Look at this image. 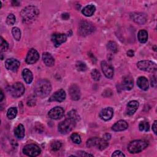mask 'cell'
Wrapping results in <instances>:
<instances>
[{"instance_id": "cell-24", "label": "cell", "mask_w": 157, "mask_h": 157, "mask_svg": "<svg viewBox=\"0 0 157 157\" xmlns=\"http://www.w3.org/2000/svg\"><path fill=\"white\" fill-rule=\"evenodd\" d=\"M22 76L25 82L28 84H30L33 80V75L32 72L28 69H23L22 72Z\"/></svg>"}, {"instance_id": "cell-13", "label": "cell", "mask_w": 157, "mask_h": 157, "mask_svg": "<svg viewBox=\"0 0 157 157\" xmlns=\"http://www.w3.org/2000/svg\"><path fill=\"white\" fill-rule=\"evenodd\" d=\"M101 66L104 75L108 78H112L113 76V69L112 66H110L105 61H102L101 62Z\"/></svg>"}, {"instance_id": "cell-45", "label": "cell", "mask_w": 157, "mask_h": 157, "mask_svg": "<svg viewBox=\"0 0 157 157\" xmlns=\"http://www.w3.org/2000/svg\"><path fill=\"white\" fill-rule=\"evenodd\" d=\"M110 137H111V136L109 134H105L104 136H103V137H102V139H104V140H109L110 139Z\"/></svg>"}, {"instance_id": "cell-28", "label": "cell", "mask_w": 157, "mask_h": 157, "mask_svg": "<svg viewBox=\"0 0 157 157\" xmlns=\"http://www.w3.org/2000/svg\"><path fill=\"white\" fill-rule=\"evenodd\" d=\"M17 114V109L16 107H10L8 109L7 112V117L8 118L12 120L15 118Z\"/></svg>"}, {"instance_id": "cell-17", "label": "cell", "mask_w": 157, "mask_h": 157, "mask_svg": "<svg viewBox=\"0 0 157 157\" xmlns=\"http://www.w3.org/2000/svg\"><path fill=\"white\" fill-rule=\"evenodd\" d=\"M66 97V94L64 90L60 89L56 92L54 93V94H52V96L50 97L49 101H57V102H62L63 101Z\"/></svg>"}, {"instance_id": "cell-6", "label": "cell", "mask_w": 157, "mask_h": 157, "mask_svg": "<svg viewBox=\"0 0 157 157\" xmlns=\"http://www.w3.org/2000/svg\"><path fill=\"white\" fill-rule=\"evenodd\" d=\"M137 66L141 71L150 72H155L157 69L156 64L149 60L140 61L137 63Z\"/></svg>"}, {"instance_id": "cell-8", "label": "cell", "mask_w": 157, "mask_h": 157, "mask_svg": "<svg viewBox=\"0 0 157 157\" xmlns=\"http://www.w3.org/2000/svg\"><path fill=\"white\" fill-rule=\"evenodd\" d=\"M40 148L34 144H30L25 145L23 148V152L27 156L34 157L39 155L40 153Z\"/></svg>"}, {"instance_id": "cell-48", "label": "cell", "mask_w": 157, "mask_h": 157, "mask_svg": "<svg viewBox=\"0 0 157 157\" xmlns=\"http://www.w3.org/2000/svg\"><path fill=\"white\" fill-rule=\"evenodd\" d=\"M12 4L13 6H19L20 2L18 1H12Z\"/></svg>"}, {"instance_id": "cell-5", "label": "cell", "mask_w": 157, "mask_h": 157, "mask_svg": "<svg viewBox=\"0 0 157 157\" xmlns=\"http://www.w3.org/2000/svg\"><path fill=\"white\" fill-rule=\"evenodd\" d=\"M76 121L70 118H67L58 124V130L61 134H67L75 126Z\"/></svg>"}, {"instance_id": "cell-14", "label": "cell", "mask_w": 157, "mask_h": 157, "mask_svg": "<svg viewBox=\"0 0 157 157\" xmlns=\"http://www.w3.org/2000/svg\"><path fill=\"white\" fill-rule=\"evenodd\" d=\"M52 41L55 47H58L63 43L65 42L67 40V36L62 33H55L52 36Z\"/></svg>"}, {"instance_id": "cell-4", "label": "cell", "mask_w": 157, "mask_h": 157, "mask_svg": "<svg viewBox=\"0 0 157 157\" xmlns=\"http://www.w3.org/2000/svg\"><path fill=\"white\" fill-rule=\"evenodd\" d=\"M109 145V143L104 139H100L98 137H92L88 139L86 142V146L88 147H96L100 150H104Z\"/></svg>"}, {"instance_id": "cell-33", "label": "cell", "mask_w": 157, "mask_h": 157, "mask_svg": "<svg viewBox=\"0 0 157 157\" xmlns=\"http://www.w3.org/2000/svg\"><path fill=\"white\" fill-rule=\"evenodd\" d=\"M75 66H76V68L79 71H85L86 70V64L85 63L81 61H77V63L75 64Z\"/></svg>"}, {"instance_id": "cell-1", "label": "cell", "mask_w": 157, "mask_h": 157, "mask_svg": "<svg viewBox=\"0 0 157 157\" xmlns=\"http://www.w3.org/2000/svg\"><path fill=\"white\" fill-rule=\"evenodd\" d=\"M52 91L50 82L47 79H42L38 81L34 88L35 94L41 98L47 97Z\"/></svg>"}, {"instance_id": "cell-39", "label": "cell", "mask_w": 157, "mask_h": 157, "mask_svg": "<svg viewBox=\"0 0 157 157\" xmlns=\"http://www.w3.org/2000/svg\"><path fill=\"white\" fill-rule=\"evenodd\" d=\"M112 156H114V157H117V156H125V155H124V154L123 153V152H121V151H120V150H116V151H115L113 153H112Z\"/></svg>"}, {"instance_id": "cell-11", "label": "cell", "mask_w": 157, "mask_h": 157, "mask_svg": "<svg viewBox=\"0 0 157 157\" xmlns=\"http://www.w3.org/2000/svg\"><path fill=\"white\" fill-rule=\"evenodd\" d=\"M64 112V109L61 107L57 106L53 107L48 112V116L52 119L58 120L63 116Z\"/></svg>"}, {"instance_id": "cell-32", "label": "cell", "mask_w": 157, "mask_h": 157, "mask_svg": "<svg viewBox=\"0 0 157 157\" xmlns=\"http://www.w3.org/2000/svg\"><path fill=\"white\" fill-rule=\"evenodd\" d=\"M139 129L140 131L147 132L149 130V124L147 121H141L139 125Z\"/></svg>"}, {"instance_id": "cell-9", "label": "cell", "mask_w": 157, "mask_h": 157, "mask_svg": "<svg viewBox=\"0 0 157 157\" xmlns=\"http://www.w3.org/2000/svg\"><path fill=\"white\" fill-rule=\"evenodd\" d=\"M94 31L93 26L87 21H81L78 25V33L82 36L90 34Z\"/></svg>"}, {"instance_id": "cell-34", "label": "cell", "mask_w": 157, "mask_h": 157, "mask_svg": "<svg viewBox=\"0 0 157 157\" xmlns=\"http://www.w3.org/2000/svg\"><path fill=\"white\" fill-rule=\"evenodd\" d=\"M50 147L53 151H58L61 147V143L58 140L54 141L51 144Z\"/></svg>"}, {"instance_id": "cell-7", "label": "cell", "mask_w": 157, "mask_h": 157, "mask_svg": "<svg viewBox=\"0 0 157 157\" xmlns=\"http://www.w3.org/2000/svg\"><path fill=\"white\" fill-rule=\"evenodd\" d=\"M25 86L20 82H17L10 86L8 88V91L13 98H19L25 93Z\"/></svg>"}, {"instance_id": "cell-29", "label": "cell", "mask_w": 157, "mask_h": 157, "mask_svg": "<svg viewBox=\"0 0 157 157\" xmlns=\"http://www.w3.org/2000/svg\"><path fill=\"white\" fill-rule=\"evenodd\" d=\"M12 34L16 40H20L21 38V31L17 27H13L12 29Z\"/></svg>"}, {"instance_id": "cell-36", "label": "cell", "mask_w": 157, "mask_h": 157, "mask_svg": "<svg viewBox=\"0 0 157 157\" xmlns=\"http://www.w3.org/2000/svg\"><path fill=\"white\" fill-rule=\"evenodd\" d=\"M91 75L93 79L95 81H98L101 78V74H100L99 71H98L96 69L91 71Z\"/></svg>"}, {"instance_id": "cell-37", "label": "cell", "mask_w": 157, "mask_h": 157, "mask_svg": "<svg viewBox=\"0 0 157 157\" xmlns=\"http://www.w3.org/2000/svg\"><path fill=\"white\" fill-rule=\"evenodd\" d=\"M15 15L12 13L9 14L7 17V20H6L7 24L9 25H13L15 23Z\"/></svg>"}, {"instance_id": "cell-19", "label": "cell", "mask_w": 157, "mask_h": 157, "mask_svg": "<svg viewBox=\"0 0 157 157\" xmlns=\"http://www.w3.org/2000/svg\"><path fill=\"white\" fill-rule=\"evenodd\" d=\"M139 106V104L137 101H131L127 104V115L131 116L137 110Z\"/></svg>"}, {"instance_id": "cell-25", "label": "cell", "mask_w": 157, "mask_h": 157, "mask_svg": "<svg viewBox=\"0 0 157 157\" xmlns=\"http://www.w3.org/2000/svg\"><path fill=\"white\" fill-rule=\"evenodd\" d=\"M96 7L93 4H89L85 6L82 10V13L86 17H90L94 13Z\"/></svg>"}, {"instance_id": "cell-41", "label": "cell", "mask_w": 157, "mask_h": 157, "mask_svg": "<svg viewBox=\"0 0 157 157\" xmlns=\"http://www.w3.org/2000/svg\"><path fill=\"white\" fill-rule=\"evenodd\" d=\"M151 84L153 87H156V80L155 75H153L151 78Z\"/></svg>"}, {"instance_id": "cell-15", "label": "cell", "mask_w": 157, "mask_h": 157, "mask_svg": "<svg viewBox=\"0 0 157 157\" xmlns=\"http://www.w3.org/2000/svg\"><path fill=\"white\" fill-rule=\"evenodd\" d=\"M69 93L72 100L77 101L80 98V90L76 84H72L69 86Z\"/></svg>"}, {"instance_id": "cell-3", "label": "cell", "mask_w": 157, "mask_h": 157, "mask_svg": "<svg viewBox=\"0 0 157 157\" xmlns=\"http://www.w3.org/2000/svg\"><path fill=\"white\" fill-rule=\"evenodd\" d=\"M148 142L144 140H136L131 142L128 145V150L131 153H137L147 147Z\"/></svg>"}, {"instance_id": "cell-30", "label": "cell", "mask_w": 157, "mask_h": 157, "mask_svg": "<svg viewBox=\"0 0 157 157\" xmlns=\"http://www.w3.org/2000/svg\"><path fill=\"white\" fill-rule=\"evenodd\" d=\"M107 50L110 51L112 53H116L118 50L117 45L116 43L113 41H109L107 44Z\"/></svg>"}, {"instance_id": "cell-22", "label": "cell", "mask_w": 157, "mask_h": 157, "mask_svg": "<svg viewBox=\"0 0 157 157\" xmlns=\"http://www.w3.org/2000/svg\"><path fill=\"white\" fill-rule=\"evenodd\" d=\"M137 86L142 90L147 91L149 87V83L147 78L145 77H139L137 80Z\"/></svg>"}, {"instance_id": "cell-43", "label": "cell", "mask_w": 157, "mask_h": 157, "mask_svg": "<svg viewBox=\"0 0 157 157\" xmlns=\"http://www.w3.org/2000/svg\"><path fill=\"white\" fill-rule=\"evenodd\" d=\"M156 129H157V121L155 120L152 125V130L155 134H156Z\"/></svg>"}, {"instance_id": "cell-2", "label": "cell", "mask_w": 157, "mask_h": 157, "mask_svg": "<svg viewBox=\"0 0 157 157\" xmlns=\"http://www.w3.org/2000/svg\"><path fill=\"white\" fill-rule=\"evenodd\" d=\"M39 9L34 6H29L24 8L21 12V16L25 23H28L34 21L39 15Z\"/></svg>"}, {"instance_id": "cell-42", "label": "cell", "mask_w": 157, "mask_h": 157, "mask_svg": "<svg viewBox=\"0 0 157 157\" xmlns=\"http://www.w3.org/2000/svg\"><path fill=\"white\" fill-rule=\"evenodd\" d=\"M78 155L80 156H93V155L91 154H89V153H87L85 151H78Z\"/></svg>"}, {"instance_id": "cell-31", "label": "cell", "mask_w": 157, "mask_h": 157, "mask_svg": "<svg viewBox=\"0 0 157 157\" xmlns=\"http://www.w3.org/2000/svg\"><path fill=\"white\" fill-rule=\"evenodd\" d=\"M67 117L75 120V121H77L80 120L79 115H78V113L77 112V111L75 110H72L69 112H68Z\"/></svg>"}, {"instance_id": "cell-47", "label": "cell", "mask_w": 157, "mask_h": 157, "mask_svg": "<svg viewBox=\"0 0 157 157\" xmlns=\"http://www.w3.org/2000/svg\"><path fill=\"white\" fill-rule=\"evenodd\" d=\"M4 98V93L2 90H1V93H0V102H1L3 99Z\"/></svg>"}, {"instance_id": "cell-44", "label": "cell", "mask_w": 157, "mask_h": 157, "mask_svg": "<svg viewBox=\"0 0 157 157\" xmlns=\"http://www.w3.org/2000/svg\"><path fill=\"white\" fill-rule=\"evenodd\" d=\"M61 18H62V19L66 20H67L69 18V14L67 13H64L62 14Z\"/></svg>"}, {"instance_id": "cell-16", "label": "cell", "mask_w": 157, "mask_h": 157, "mask_svg": "<svg viewBox=\"0 0 157 157\" xmlns=\"http://www.w3.org/2000/svg\"><path fill=\"white\" fill-rule=\"evenodd\" d=\"M113 115V110L112 107H106L101 110L99 112V117L100 118L104 120L108 121L110 120Z\"/></svg>"}, {"instance_id": "cell-21", "label": "cell", "mask_w": 157, "mask_h": 157, "mask_svg": "<svg viewBox=\"0 0 157 157\" xmlns=\"http://www.w3.org/2000/svg\"><path fill=\"white\" fill-rule=\"evenodd\" d=\"M128 128V123L124 120H119L115 123L112 127V129L114 131H122Z\"/></svg>"}, {"instance_id": "cell-23", "label": "cell", "mask_w": 157, "mask_h": 157, "mask_svg": "<svg viewBox=\"0 0 157 157\" xmlns=\"http://www.w3.org/2000/svg\"><path fill=\"white\" fill-rule=\"evenodd\" d=\"M42 59L45 64L48 67H51L55 64V59L53 57L50 53L48 52H45L43 53Z\"/></svg>"}, {"instance_id": "cell-10", "label": "cell", "mask_w": 157, "mask_h": 157, "mask_svg": "<svg viewBox=\"0 0 157 157\" xmlns=\"http://www.w3.org/2000/svg\"><path fill=\"white\" fill-rule=\"evenodd\" d=\"M39 58V54L38 52L34 48H31L26 55V62L27 64H33L36 63Z\"/></svg>"}, {"instance_id": "cell-40", "label": "cell", "mask_w": 157, "mask_h": 157, "mask_svg": "<svg viewBox=\"0 0 157 157\" xmlns=\"http://www.w3.org/2000/svg\"><path fill=\"white\" fill-rule=\"evenodd\" d=\"M35 103H36V99H34V98H29V99L27 102V105L28 106H33L35 105Z\"/></svg>"}, {"instance_id": "cell-26", "label": "cell", "mask_w": 157, "mask_h": 157, "mask_svg": "<svg viewBox=\"0 0 157 157\" xmlns=\"http://www.w3.org/2000/svg\"><path fill=\"white\" fill-rule=\"evenodd\" d=\"M25 128L22 124H20L17 126L14 131V134L16 137L18 139H22L25 136Z\"/></svg>"}, {"instance_id": "cell-20", "label": "cell", "mask_w": 157, "mask_h": 157, "mask_svg": "<svg viewBox=\"0 0 157 157\" xmlns=\"http://www.w3.org/2000/svg\"><path fill=\"white\" fill-rule=\"evenodd\" d=\"M121 88L124 90H131L133 87V79L130 76H126L123 78Z\"/></svg>"}, {"instance_id": "cell-12", "label": "cell", "mask_w": 157, "mask_h": 157, "mask_svg": "<svg viewBox=\"0 0 157 157\" xmlns=\"http://www.w3.org/2000/svg\"><path fill=\"white\" fill-rule=\"evenodd\" d=\"M20 63L18 60L14 58L7 59L5 62V66L8 70L16 72L18 69Z\"/></svg>"}, {"instance_id": "cell-18", "label": "cell", "mask_w": 157, "mask_h": 157, "mask_svg": "<svg viewBox=\"0 0 157 157\" xmlns=\"http://www.w3.org/2000/svg\"><path fill=\"white\" fill-rule=\"evenodd\" d=\"M130 17L133 21H134L136 23L140 25H144V23H145L147 21V18L145 15L142 13L133 12L131 13Z\"/></svg>"}, {"instance_id": "cell-27", "label": "cell", "mask_w": 157, "mask_h": 157, "mask_svg": "<svg viewBox=\"0 0 157 157\" xmlns=\"http://www.w3.org/2000/svg\"><path fill=\"white\" fill-rule=\"evenodd\" d=\"M138 40L140 43H145L148 39V33L144 29H141L139 31L137 34Z\"/></svg>"}, {"instance_id": "cell-35", "label": "cell", "mask_w": 157, "mask_h": 157, "mask_svg": "<svg viewBox=\"0 0 157 157\" xmlns=\"http://www.w3.org/2000/svg\"><path fill=\"white\" fill-rule=\"evenodd\" d=\"M71 139L72 141L77 144H79L81 142V138L80 135H78L77 133H73L71 136Z\"/></svg>"}, {"instance_id": "cell-38", "label": "cell", "mask_w": 157, "mask_h": 157, "mask_svg": "<svg viewBox=\"0 0 157 157\" xmlns=\"http://www.w3.org/2000/svg\"><path fill=\"white\" fill-rule=\"evenodd\" d=\"M9 44L6 40H5L2 37H1V50L6 51L8 49Z\"/></svg>"}, {"instance_id": "cell-46", "label": "cell", "mask_w": 157, "mask_h": 157, "mask_svg": "<svg viewBox=\"0 0 157 157\" xmlns=\"http://www.w3.org/2000/svg\"><path fill=\"white\" fill-rule=\"evenodd\" d=\"M127 55L129 56H130V57L133 56L134 55V51L132 50H128V51L127 52Z\"/></svg>"}]
</instances>
